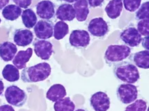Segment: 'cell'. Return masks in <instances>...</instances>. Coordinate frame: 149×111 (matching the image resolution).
I'll list each match as a JSON object with an SVG mask.
<instances>
[{"label":"cell","mask_w":149,"mask_h":111,"mask_svg":"<svg viewBox=\"0 0 149 111\" xmlns=\"http://www.w3.org/2000/svg\"><path fill=\"white\" fill-rule=\"evenodd\" d=\"M51 67L47 62H41L36 65L26 67L21 75L22 81L26 83H33L44 81L51 74Z\"/></svg>","instance_id":"1"},{"label":"cell","mask_w":149,"mask_h":111,"mask_svg":"<svg viewBox=\"0 0 149 111\" xmlns=\"http://www.w3.org/2000/svg\"><path fill=\"white\" fill-rule=\"evenodd\" d=\"M113 74L118 80L127 84L135 83L140 78L137 67L129 61H121L113 65Z\"/></svg>","instance_id":"2"},{"label":"cell","mask_w":149,"mask_h":111,"mask_svg":"<svg viewBox=\"0 0 149 111\" xmlns=\"http://www.w3.org/2000/svg\"><path fill=\"white\" fill-rule=\"evenodd\" d=\"M131 49L125 45H111L104 53V60L109 65L126 60L131 55Z\"/></svg>","instance_id":"3"},{"label":"cell","mask_w":149,"mask_h":111,"mask_svg":"<svg viewBox=\"0 0 149 111\" xmlns=\"http://www.w3.org/2000/svg\"><path fill=\"white\" fill-rule=\"evenodd\" d=\"M5 98L9 104L16 107H22L27 101L28 95L24 90L17 86L12 85L6 90Z\"/></svg>","instance_id":"4"},{"label":"cell","mask_w":149,"mask_h":111,"mask_svg":"<svg viewBox=\"0 0 149 111\" xmlns=\"http://www.w3.org/2000/svg\"><path fill=\"white\" fill-rule=\"evenodd\" d=\"M117 97L122 103L129 104L135 101L138 96L137 87L133 84H122L116 90Z\"/></svg>","instance_id":"5"},{"label":"cell","mask_w":149,"mask_h":111,"mask_svg":"<svg viewBox=\"0 0 149 111\" xmlns=\"http://www.w3.org/2000/svg\"><path fill=\"white\" fill-rule=\"evenodd\" d=\"M110 104V98L104 92H97L91 95L90 98V105L95 111H107Z\"/></svg>","instance_id":"6"},{"label":"cell","mask_w":149,"mask_h":111,"mask_svg":"<svg viewBox=\"0 0 149 111\" xmlns=\"http://www.w3.org/2000/svg\"><path fill=\"white\" fill-rule=\"evenodd\" d=\"M120 39L129 47H137L142 42V35L134 27H129L120 34Z\"/></svg>","instance_id":"7"},{"label":"cell","mask_w":149,"mask_h":111,"mask_svg":"<svg viewBox=\"0 0 149 111\" xmlns=\"http://www.w3.org/2000/svg\"><path fill=\"white\" fill-rule=\"evenodd\" d=\"M36 55L42 60H47L50 58L54 49L50 42L45 40H37L33 44Z\"/></svg>","instance_id":"8"},{"label":"cell","mask_w":149,"mask_h":111,"mask_svg":"<svg viewBox=\"0 0 149 111\" xmlns=\"http://www.w3.org/2000/svg\"><path fill=\"white\" fill-rule=\"evenodd\" d=\"M70 43L74 47H87L90 43V36L88 32L83 30H76L72 32L70 36Z\"/></svg>","instance_id":"9"},{"label":"cell","mask_w":149,"mask_h":111,"mask_svg":"<svg viewBox=\"0 0 149 111\" xmlns=\"http://www.w3.org/2000/svg\"><path fill=\"white\" fill-rule=\"evenodd\" d=\"M88 31L93 36L103 37L109 31L108 24L102 17L94 18L89 23Z\"/></svg>","instance_id":"10"},{"label":"cell","mask_w":149,"mask_h":111,"mask_svg":"<svg viewBox=\"0 0 149 111\" xmlns=\"http://www.w3.org/2000/svg\"><path fill=\"white\" fill-rule=\"evenodd\" d=\"M52 22L47 20H40L36 24L34 28L35 35L39 39H48L53 36Z\"/></svg>","instance_id":"11"},{"label":"cell","mask_w":149,"mask_h":111,"mask_svg":"<svg viewBox=\"0 0 149 111\" xmlns=\"http://www.w3.org/2000/svg\"><path fill=\"white\" fill-rule=\"evenodd\" d=\"M37 14L41 19L49 20L54 17L55 6L54 4L49 0H43L37 3Z\"/></svg>","instance_id":"12"},{"label":"cell","mask_w":149,"mask_h":111,"mask_svg":"<svg viewBox=\"0 0 149 111\" xmlns=\"http://www.w3.org/2000/svg\"><path fill=\"white\" fill-rule=\"evenodd\" d=\"M33 39V34L28 29L17 30L13 36V40L15 44L20 47H26L30 45Z\"/></svg>","instance_id":"13"},{"label":"cell","mask_w":149,"mask_h":111,"mask_svg":"<svg viewBox=\"0 0 149 111\" xmlns=\"http://www.w3.org/2000/svg\"><path fill=\"white\" fill-rule=\"evenodd\" d=\"M17 52L16 45L9 41L0 44V58L5 62L13 60Z\"/></svg>","instance_id":"14"},{"label":"cell","mask_w":149,"mask_h":111,"mask_svg":"<svg viewBox=\"0 0 149 111\" xmlns=\"http://www.w3.org/2000/svg\"><path fill=\"white\" fill-rule=\"evenodd\" d=\"M56 16L57 19L61 21H71L74 20L76 18V12L73 6L69 3H63L61 4L57 8Z\"/></svg>","instance_id":"15"},{"label":"cell","mask_w":149,"mask_h":111,"mask_svg":"<svg viewBox=\"0 0 149 111\" xmlns=\"http://www.w3.org/2000/svg\"><path fill=\"white\" fill-rule=\"evenodd\" d=\"M32 53H33V51L30 47L25 51H18L13 58V65L18 69H23L26 68V63L30 60L32 56Z\"/></svg>","instance_id":"16"},{"label":"cell","mask_w":149,"mask_h":111,"mask_svg":"<svg viewBox=\"0 0 149 111\" xmlns=\"http://www.w3.org/2000/svg\"><path fill=\"white\" fill-rule=\"evenodd\" d=\"M76 12V18L78 22H85L88 17L89 10L87 0H78L73 6Z\"/></svg>","instance_id":"17"},{"label":"cell","mask_w":149,"mask_h":111,"mask_svg":"<svg viewBox=\"0 0 149 111\" xmlns=\"http://www.w3.org/2000/svg\"><path fill=\"white\" fill-rule=\"evenodd\" d=\"M67 92L63 85L56 84L49 88L46 93V97L49 101L56 102L66 96Z\"/></svg>","instance_id":"18"},{"label":"cell","mask_w":149,"mask_h":111,"mask_svg":"<svg viewBox=\"0 0 149 111\" xmlns=\"http://www.w3.org/2000/svg\"><path fill=\"white\" fill-rule=\"evenodd\" d=\"M123 8L122 0H111L105 7V12L111 19H116L120 17Z\"/></svg>","instance_id":"19"},{"label":"cell","mask_w":149,"mask_h":111,"mask_svg":"<svg viewBox=\"0 0 149 111\" xmlns=\"http://www.w3.org/2000/svg\"><path fill=\"white\" fill-rule=\"evenodd\" d=\"M133 62L139 68L148 69L149 68V51L144 50L133 54Z\"/></svg>","instance_id":"20"},{"label":"cell","mask_w":149,"mask_h":111,"mask_svg":"<svg viewBox=\"0 0 149 111\" xmlns=\"http://www.w3.org/2000/svg\"><path fill=\"white\" fill-rule=\"evenodd\" d=\"M22 13V10L21 8L17 5L10 4L8 5L3 8L2 11V15L6 20L15 21L17 20Z\"/></svg>","instance_id":"21"},{"label":"cell","mask_w":149,"mask_h":111,"mask_svg":"<svg viewBox=\"0 0 149 111\" xmlns=\"http://www.w3.org/2000/svg\"><path fill=\"white\" fill-rule=\"evenodd\" d=\"M2 76L6 80L10 82L18 81L20 78L19 69L13 65H7L4 67L2 71Z\"/></svg>","instance_id":"22"},{"label":"cell","mask_w":149,"mask_h":111,"mask_svg":"<svg viewBox=\"0 0 149 111\" xmlns=\"http://www.w3.org/2000/svg\"><path fill=\"white\" fill-rule=\"evenodd\" d=\"M23 24L27 28H32L37 23V17L32 9H26L22 13Z\"/></svg>","instance_id":"23"},{"label":"cell","mask_w":149,"mask_h":111,"mask_svg":"<svg viewBox=\"0 0 149 111\" xmlns=\"http://www.w3.org/2000/svg\"><path fill=\"white\" fill-rule=\"evenodd\" d=\"M75 107V104L70 97H63L59 99L54 105L55 111H74Z\"/></svg>","instance_id":"24"},{"label":"cell","mask_w":149,"mask_h":111,"mask_svg":"<svg viewBox=\"0 0 149 111\" xmlns=\"http://www.w3.org/2000/svg\"><path fill=\"white\" fill-rule=\"evenodd\" d=\"M69 33L68 25L63 21L56 23L53 29V36L56 40H61Z\"/></svg>","instance_id":"25"},{"label":"cell","mask_w":149,"mask_h":111,"mask_svg":"<svg viewBox=\"0 0 149 111\" xmlns=\"http://www.w3.org/2000/svg\"><path fill=\"white\" fill-rule=\"evenodd\" d=\"M147 109L146 102L143 99H137L133 103L129 105L125 111H146Z\"/></svg>","instance_id":"26"},{"label":"cell","mask_w":149,"mask_h":111,"mask_svg":"<svg viewBox=\"0 0 149 111\" xmlns=\"http://www.w3.org/2000/svg\"><path fill=\"white\" fill-rule=\"evenodd\" d=\"M136 19L137 20H142L145 19H149V2H144L139 8L136 13Z\"/></svg>","instance_id":"27"},{"label":"cell","mask_w":149,"mask_h":111,"mask_svg":"<svg viewBox=\"0 0 149 111\" xmlns=\"http://www.w3.org/2000/svg\"><path fill=\"white\" fill-rule=\"evenodd\" d=\"M142 0H124V6L125 9L129 12H135L141 5Z\"/></svg>","instance_id":"28"},{"label":"cell","mask_w":149,"mask_h":111,"mask_svg":"<svg viewBox=\"0 0 149 111\" xmlns=\"http://www.w3.org/2000/svg\"><path fill=\"white\" fill-rule=\"evenodd\" d=\"M137 31L141 35L148 36L149 34V19L139 20L137 24Z\"/></svg>","instance_id":"29"},{"label":"cell","mask_w":149,"mask_h":111,"mask_svg":"<svg viewBox=\"0 0 149 111\" xmlns=\"http://www.w3.org/2000/svg\"><path fill=\"white\" fill-rule=\"evenodd\" d=\"M17 6L23 8H27L32 3V0H13Z\"/></svg>","instance_id":"30"},{"label":"cell","mask_w":149,"mask_h":111,"mask_svg":"<svg viewBox=\"0 0 149 111\" xmlns=\"http://www.w3.org/2000/svg\"><path fill=\"white\" fill-rule=\"evenodd\" d=\"M104 0H87L88 4L92 8H96L102 5Z\"/></svg>","instance_id":"31"},{"label":"cell","mask_w":149,"mask_h":111,"mask_svg":"<svg viewBox=\"0 0 149 111\" xmlns=\"http://www.w3.org/2000/svg\"><path fill=\"white\" fill-rule=\"evenodd\" d=\"M0 111H15L14 108L10 105L3 104L0 106Z\"/></svg>","instance_id":"32"},{"label":"cell","mask_w":149,"mask_h":111,"mask_svg":"<svg viewBox=\"0 0 149 111\" xmlns=\"http://www.w3.org/2000/svg\"><path fill=\"white\" fill-rule=\"evenodd\" d=\"M142 42L143 47H144L146 50H148V36H145L144 39H142Z\"/></svg>","instance_id":"33"},{"label":"cell","mask_w":149,"mask_h":111,"mask_svg":"<svg viewBox=\"0 0 149 111\" xmlns=\"http://www.w3.org/2000/svg\"><path fill=\"white\" fill-rule=\"evenodd\" d=\"M9 1H10V0H0V10L6 6Z\"/></svg>","instance_id":"34"},{"label":"cell","mask_w":149,"mask_h":111,"mask_svg":"<svg viewBox=\"0 0 149 111\" xmlns=\"http://www.w3.org/2000/svg\"><path fill=\"white\" fill-rule=\"evenodd\" d=\"M3 90H4V85L2 80H0V95H2Z\"/></svg>","instance_id":"35"},{"label":"cell","mask_w":149,"mask_h":111,"mask_svg":"<svg viewBox=\"0 0 149 111\" xmlns=\"http://www.w3.org/2000/svg\"><path fill=\"white\" fill-rule=\"evenodd\" d=\"M63 1H65V2H68V3H74L76 2V1H78V0H63Z\"/></svg>","instance_id":"36"},{"label":"cell","mask_w":149,"mask_h":111,"mask_svg":"<svg viewBox=\"0 0 149 111\" xmlns=\"http://www.w3.org/2000/svg\"><path fill=\"white\" fill-rule=\"evenodd\" d=\"M74 111H88V110H85V109H83V108H79V109H77V110H76Z\"/></svg>","instance_id":"37"},{"label":"cell","mask_w":149,"mask_h":111,"mask_svg":"<svg viewBox=\"0 0 149 111\" xmlns=\"http://www.w3.org/2000/svg\"><path fill=\"white\" fill-rule=\"evenodd\" d=\"M0 24H1V18H0Z\"/></svg>","instance_id":"38"}]
</instances>
